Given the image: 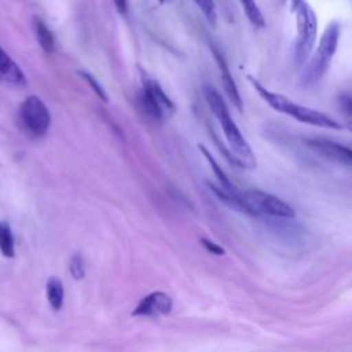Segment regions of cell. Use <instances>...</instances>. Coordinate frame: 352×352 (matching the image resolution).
I'll return each mask as SVG.
<instances>
[{
	"mask_svg": "<svg viewBox=\"0 0 352 352\" xmlns=\"http://www.w3.org/2000/svg\"><path fill=\"white\" fill-rule=\"evenodd\" d=\"M204 96L210 111L214 114V117L221 125L230 151L228 160L239 168L254 169L257 165L254 153L249 143L246 142V139L243 138V135L241 133L235 121L230 116V110L224 98L213 85L209 84L204 85Z\"/></svg>",
	"mask_w": 352,
	"mask_h": 352,
	"instance_id": "obj_1",
	"label": "cell"
},
{
	"mask_svg": "<svg viewBox=\"0 0 352 352\" xmlns=\"http://www.w3.org/2000/svg\"><path fill=\"white\" fill-rule=\"evenodd\" d=\"M252 87L256 89V92L258 94V96L267 102V104L274 109L278 113L286 114L302 124H308V125H314V126H319V128H327V129H342V124H340L337 120H334L333 117H330L329 114L311 109V107H305L300 103L293 102L292 99L272 92L270 89H267L264 85H261L254 77L248 76Z\"/></svg>",
	"mask_w": 352,
	"mask_h": 352,
	"instance_id": "obj_2",
	"label": "cell"
},
{
	"mask_svg": "<svg viewBox=\"0 0 352 352\" xmlns=\"http://www.w3.org/2000/svg\"><path fill=\"white\" fill-rule=\"evenodd\" d=\"M338 40H340V23L334 21L326 26L318 48L315 50L311 59H308V63L300 77V84L302 87L315 85L326 74L331 63V59L337 52Z\"/></svg>",
	"mask_w": 352,
	"mask_h": 352,
	"instance_id": "obj_3",
	"label": "cell"
},
{
	"mask_svg": "<svg viewBox=\"0 0 352 352\" xmlns=\"http://www.w3.org/2000/svg\"><path fill=\"white\" fill-rule=\"evenodd\" d=\"M139 104L146 117L155 122H162L176 111L175 103L165 94L158 81L146 74L142 76V92L139 96Z\"/></svg>",
	"mask_w": 352,
	"mask_h": 352,
	"instance_id": "obj_4",
	"label": "cell"
},
{
	"mask_svg": "<svg viewBox=\"0 0 352 352\" xmlns=\"http://www.w3.org/2000/svg\"><path fill=\"white\" fill-rule=\"evenodd\" d=\"M296 26H297V40L294 48V59L298 66L307 63L314 45L316 43L318 34V22L316 15L312 7L302 1L296 8Z\"/></svg>",
	"mask_w": 352,
	"mask_h": 352,
	"instance_id": "obj_5",
	"label": "cell"
},
{
	"mask_svg": "<svg viewBox=\"0 0 352 352\" xmlns=\"http://www.w3.org/2000/svg\"><path fill=\"white\" fill-rule=\"evenodd\" d=\"M241 197L248 208L249 216H272L292 219L294 217V209L282 201L280 198L257 188L241 190Z\"/></svg>",
	"mask_w": 352,
	"mask_h": 352,
	"instance_id": "obj_6",
	"label": "cell"
},
{
	"mask_svg": "<svg viewBox=\"0 0 352 352\" xmlns=\"http://www.w3.org/2000/svg\"><path fill=\"white\" fill-rule=\"evenodd\" d=\"M21 124L34 138L44 136L51 125V114L45 103L36 95L28 96L19 107Z\"/></svg>",
	"mask_w": 352,
	"mask_h": 352,
	"instance_id": "obj_7",
	"label": "cell"
},
{
	"mask_svg": "<svg viewBox=\"0 0 352 352\" xmlns=\"http://www.w3.org/2000/svg\"><path fill=\"white\" fill-rule=\"evenodd\" d=\"M172 311V298L164 292H153L144 296L135 309L132 311V316L142 318H160L168 315Z\"/></svg>",
	"mask_w": 352,
	"mask_h": 352,
	"instance_id": "obj_8",
	"label": "cell"
},
{
	"mask_svg": "<svg viewBox=\"0 0 352 352\" xmlns=\"http://www.w3.org/2000/svg\"><path fill=\"white\" fill-rule=\"evenodd\" d=\"M307 143L312 147V150H315L329 161L346 166H349L352 162V154L348 146L327 139H309Z\"/></svg>",
	"mask_w": 352,
	"mask_h": 352,
	"instance_id": "obj_9",
	"label": "cell"
},
{
	"mask_svg": "<svg viewBox=\"0 0 352 352\" xmlns=\"http://www.w3.org/2000/svg\"><path fill=\"white\" fill-rule=\"evenodd\" d=\"M212 48V54L214 56V60H216V65L219 67V72H220V78H221V84H223V88H224V92L227 94L228 99L231 100V103L236 107L238 111H242L243 110V106H242V99H241V95L238 92V88H236V84L231 76V72L227 66V62L224 60V56L223 54L220 52V50H217L214 45H210Z\"/></svg>",
	"mask_w": 352,
	"mask_h": 352,
	"instance_id": "obj_10",
	"label": "cell"
},
{
	"mask_svg": "<svg viewBox=\"0 0 352 352\" xmlns=\"http://www.w3.org/2000/svg\"><path fill=\"white\" fill-rule=\"evenodd\" d=\"M0 82L11 87H25L28 80L22 69L12 60V58L0 47Z\"/></svg>",
	"mask_w": 352,
	"mask_h": 352,
	"instance_id": "obj_11",
	"label": "cell"
},
{
	"mask_svg": "<svg viewBox=\"0 0 352 352\" xmlns=\"http://www.w3.org/2000/svg\"><path fill=\"white\" fill-rule=\"evenodd\" d=\"M198 147H199L202 155L206 158L208 164L210 165V168H212V170H213V175H214V177H216L217 184H219L221 188L227 190V191H235L238 187H236V186L228 179V176L223 172V169L220 168V165L217 164V161L213 158V155L209 153V150H208L204 144H201V143L198 144Z\"/></svg>",
	"mask_w": 352,
	"mask_h": 352,
	"instance_id": "obj_12",
	"label": "cell"
},
{
	"mask_svg": "<svg viewBox=\"0 0 352 352\" xmlns=\"http://www.w3.org/2000/svg\"><path fill=\"white\" fill-rule=\"evenodd\" d=\"M45 293H47V300L54 311H59L63 305V298H65V290H63V283L58 276H51L48 278L45 283Z\"/></svg>",
	"mask_w": 352,
	"mask_h": 352,
	"instance_id": "obj_13",
	"label": "cell"
},
{
	"mask_svg": "<svg viewBox=\"0 0 352 352\" xmlns=\"http://www.w3.org/2000/svg\"><path fill=\"white\" fill-rule=\"evenodd\" d=\"M33 29H34V33H36L40 47L45 52H52L54 47H55V38H54L52 32L45 25V22L41 18L34 16L33 18Z\"/></svg>",
	"mask_w": 352,
	"mask_h": 352,
	"instance_id": "obj_14",
	"label": "cell"
},
{
	"mask_svg": "<svg viewBox=\"0 0 352 352\" xmlns=\"http://www.w3.org/2000/svg\"><path fill=\"white\" fill-rule=\"evenodd\" d=\"M0 253L7 258H12L15 256V242L12 230L10 223L6 220L0 221Z\"/></svg>",
	"mask_w": 352,
	"mask_h": 352,
	"instance_id": "obj_15",
	"label": "cell"
},
{
	"mask_svg": "<svg viewBox=\"0 0 352 352\" xmlns=\"http://www.w3.org/2000/svg\"><path fill=\"white\" fill-rule=\"evenodd\" d=\"M239 3L242 4L243 7V11L249 19V22L257 28V29H261L265 26V19H264V15L263 12L260 11V8L257 7L256 4V0H239Z\"/></svg>",
	"mask_w": 352,
	"mask_h": 352,
	"instance_id": "obj_16",
	"label": "cell"
},
{
	"mask_svg": "<svg viewBox=\"0 0 352 352\" xmlns=\"http://www.w3.org/2000/svg\"><path fill=\"white\" fill-rule=\"evenodd\" d=\"M78 74L87 81V84L92 88V91L95 92V95L99 98V99H102L103 102H109V96H107V94H106V89L102 87V84L98 81V78L94 76V74H91L89 72H85V70H80L78 72Z\"/></svg>",
	"mask_w": 352,
	"mask_h": 352,
	"instance_id": "obj_17",
	"label": "cell"
},
{
	"mask_svg": "<svg viewBox=\"0 0 352 352\" xmlns=\"http://www.w3.org/2000/svg\"><path fill=\"white\" fill-rule=\"evenodd\" d=\"M195 4L202 11L204 16L210 25H216L217 21V12H216V4L213 0H194Z\"/></svg>",
	"mask_w": 352,
	"mask_h": 352,
	"instance_id": "obj_18",
	"label": "cell"
},
{
	"mask_svg": "<svg viewBox=\"0 0 352 352\" xmlns=\"http://www.w3.org/2000/svg\"><path fill=\"white\" fill-rule=\"evenodd\" d=\"M69 271L74 279H82L85 275V264L80 253H74L69 263Z\"/></svg>",
	"mask_w": 352,
	"mask_h": 352,
	"instance_id": "obj_19",
	"label": "cell"
},
{
	"mask_svg": "<svg viewBox=\"0 0 352 352\" xmlns=\"http://www.w3.org/2000/svg\"><path fill=\"white\" fill-rule=\"evenodd\" d=\"M201 245H202L209 253H212V254H214V256H223V254L226 253V250H224L220 245H217L216 242H213V241H210V239H208V238H201Z\"/></svg>",
	"mask_w": 352,
	"mask_h": 352,
	"instance_id": "obj_20",
	"label": "cell"
},
{
	"mask_svg": "<svg viewBox=\"0 0 352 352\" xmlns=\"http://www.w3.org/2000/svg\"><path fill=\"white\" fill-rule=\"evenodd\" d=\"M114 6H116V10L121 14V15H125L126 11H128V0H113Z\"/></svg>",
	"mask_w": 352,
	"mask_h": 352,
	"instance_id": "obj_21",
	"label": "cell"
},
{
	"mask_svg": "<svg viewBox=\"0 0 352 352\" xmlns=\"http://www.w3.org/2000/svg\"><path fill=\"white\" fill-rule=\"evenodd\" d=\"M290 1V10L292 11H296V8L304 1V0H289Z\"/></svg>",
	"mask_w": 352,
	"mask_h": 352,
	"instance_id": "obj_22",
	"label": "cell"
},
{
	"mask_svg": "<svg viewBox=\"0 0 352 352\" xmlns=\"http://www.w3.org/2000/svg\"><path fill=\"white\" fill-rule=\"evenodd\" d=\"M169 1H172V0H158L160 4H166V3H169Z\"/></svg>",
	"mask_w": 352,
	"mask_h": 352,
	"instance_id": "obj_23",
	"label": "cell"
},
{
	"mask_svg": "<svg viewBox=\"0 0 352 352\" xmlns=\"http://www.w3.org/2000/svg\"><path fill=\"white\" fill-rule=\"evenodd\" d=\"M282 1H283V3H286V0H282Z\"/></svg>",
	"mask_w": 352,
	"mask_h": 352,
	"instance_id": "obj_24",
	"label": "cell"
}]
</instances>
